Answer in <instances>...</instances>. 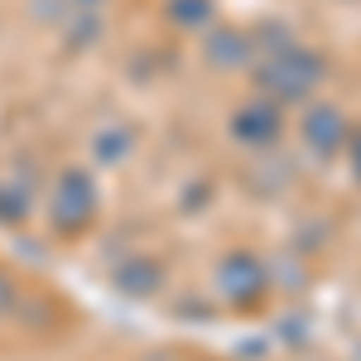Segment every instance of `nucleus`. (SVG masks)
Masks as SVG:
<instances>
[{
	"label": "nucleus",
	"instance_id": "obj_1",
	"mask_svg": "<svg viewBox=\"0 0 361 361\" xmlns=\"http://www.w3.org/2000/svg\"><path fill=\"white\" fill-rule=\"evenodd\" d=\"M308 135L318 140V145H337V140H342V121H337V111H313L308 116Z\"/></svg>",
	"mask_w": 361,
	"mask_h": 361
}]
</instances>
